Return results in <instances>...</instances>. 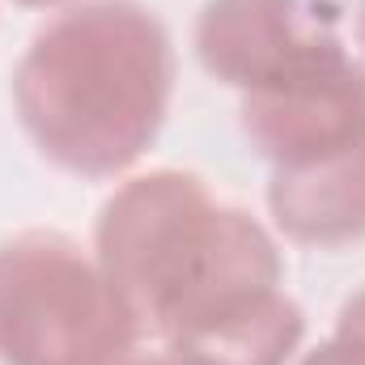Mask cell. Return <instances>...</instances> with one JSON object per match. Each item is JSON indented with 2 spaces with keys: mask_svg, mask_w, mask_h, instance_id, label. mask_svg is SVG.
Segmentation results:
<instances>
[{
  "mask_svg": "<svg viewBox=\"0 0 365 365\" xmlns=\"http://www.w3.org/2000/svg\"><path fill=\"white\" fill-rule=\"evenodd\" d=\"M175 38L140 0H86L47 17L13 68V115L64 175L119 179L162 136Z\"/></svg>",
  "mask_w": 365,
  "mask_h": 365,
  "instance_id": "obj_1",
  "label": "cell"
},
{
  "mask_svg": "<svg viewBox=\"0 0 365 365\" xmlns=\"http://www.w3.org/2000/svg\"><path fill=\"white\" fill-rule=\"evenodd\" d=\"M93 255L145 336L175 340L280 289L272 230L191 170L128 175L93 221Z\"/></svg>",
  "mask_w": 365,
  "mask_h": 365,
  "instance_id": "obj_2",
  "label": "cell"
},
{
  "mask_svg": "<svg viewBox=\"0 0 365 365\" xmlns=\"http://www.w3.org/2000/svg\"><path fill=\"white\" fill-rule=\"evenodd\" d=\"M140 336L93 247L60 230L0 242V365H115Z\"/></svg>",
  "mask_w": 365,
  "mask_h": 365,
  "instance_id": "obj_3",
  "label": "cell"
},
{
  "mask_svg": "<svg viewBox=\"0 0 365 365\" xmlns=\"http://www.w3.org/2000/svg\"><path fill=\"white\" fill-rule=\"evenodd\" d=\"M191 47L200 68L238 98L280 90L353 56L327 0H204Z\"/></svg>",
  "mask_w": 365,
  "mask_h": 365,
  "instance_id": "obj_4",
  "label": "cell"
},
{
  "mask_svg": "<svg viewBox=\"0 0 365 365\" xmlns=\"http://www.w3.org/2000/svg\"><path fill=\"white\" fill-rule=\"evenodd\" d=\"M247 145L268 166H293L365 136V64L357 51L268 93L238 98Z\"/></svg>",
  "mask_w": 365,
  "mask_h": 365,
  "instance_id": "obj_5",
  "label": "cell"
},
{
  "mask_svg": "<svg viewBox=\"0 0 365 365\" xmlns=\"http://www.w3.org/2000/svg\"><path fill=\"white\" fill-rule=\"evenodd\" d=\"M268 217L272 230L293 247L340 251L365 238V136L293 162L272 166L268 179Z\"/></svg>",
  "mask_w": 365,
  "mask_h": 365,
  "instance_id": "obj_6",
  "label": "cell"
},
{
  "mask_svg": "<svg viewBox=\"0 0 365 365\" xmlns=\"http://www.w3.org/2000/svg\"><path fill=\"white\" fill-rule=\"evenodd\" d=\"M306 340L302 306L272 289L212 323H200L162 344L175 365H293Z\"/></svg>",
  "mask_w": 365,
  "mask_h": 365,
  "instance_id": "obj_7",
  "label": "cell"
},
{
  "mask_svg": "<svg viewBox=\"0 0 365 365\" xmlns=\"http://www.w3.org/2000/svg\"><path fill=\"white\" fill-rule=\"evenodd\" d=\"M293 365H365V340L349 336V331H331L323 344L302 353Z\"/></svg>",
  "mask_w": 365,
  "mask_h": 365,
  "instance_id": "obj_8",
  "label": "cell"
},
{
  "mask_svg": "<svg viewBox=\"0 0 365 365\" xmlns=\"http://www.w3.org/2000/svg\"><path fill=\"white\" fill-rule=\"evenodd\" d=\"M336 331H349V336H357L365 340V284L340 306V314H336Z\"/></svg>",
  "mask_w": 365,
  "mask_h": 365,
  "instance_id": "obj_9",
  "label": "cell"
},
{
  "mask_svg": "<svg viewBox=\"0 0 365 365\" xmlns=\"http://www.w3.org/2000/svg\"><path fill=\"white\" fill-rule=\"evenodd\" d=\"M13 4H21V9H51V13H60V9L86 4V0H13Z\"/></svg>",
  "mask_w": 365,
  "mask_h": 365,
  "instance_id": "obj_10",
  "label": "cell"
},
{
  "mask_svg": "<svg viewBox=\"0 0 365 365\" xmlns=\"http://www.w3.org/2000/svg\"><path fill=\"white\" fill-rule=\"evenodd\" d=\"M115 365H175L166 353L162 357H140V353H132V357H123V361H115Z\"/></svg>",
  "mask_w": 365,
  "mask_h": 365,
  "instance_id": "obj_11",
  "label": "cell"
},
{
  "mask_svg": "<svg viewBox=\"0 0 365 365\" xmlns=\"http://www.w3.org/2000/svg\"><path fill=\"white\" fill-rule=\"evenodd\" d=\"M357 43L365 47V0L357 4Z\"/></svg>",
  "mask_w": 365,
  "mask_h": 365,
  "instance_id": "obj_12",
  "label": "cell"
}]
</instances>
